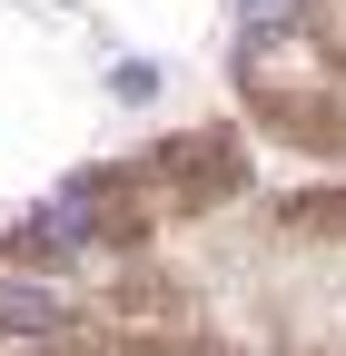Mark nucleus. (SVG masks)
Returning a JSON list of instances; mask_svg holds the SVG:
<instances>
[{
    "label": "nucleus",
    "mask_w": 346,
    "mask_h": 356,
    "mask_svg": "<svg viewBox=\"0 0 346 356\" xmlns=\"http://www.w3.org/2000/svg\"><path fill=\"white\" fill-rule=\"evenodd\" d=\"M0 337H69V307L30 277H0Z\"/></svg>",
    "instance_id": "2"
},
{
    "label": "nucleus",
    "mask_w": 346,
    "mask_h": 356,
    "mask_svg": "<svg viewBox=\"0 0 346 356\" xmlns=\"http://www.w3.org/2000/svg\"><path fill=\"white\" fill-rule=\"evenodd\" d=\"M109 89H119V99H158V70H149V60H119Z\"/></svg>",
    "instance_id": "3"
},
{
    "label": "nucleus",
    "mask_w": 346,
    "mask_h": 356,
    "mask_svg": "<svg viewBox=\"0 0 346 356\" xmlns=\"http://www.w3.org/2000/svg\"><path fill=\"white\" fill-rule=\"evenodd\" d=\"M90 238H99V188H90V178H79V188H60L50 208L20 218V257H79Z\"/></svg>",
    "instance_id": "1"
},
{
    "label": "nucleus",
    "mask_w": 346,
    "mask_h": 356,
    "mask_svg": "<svg viewBox=\"0 0 346 356\" xmlns=\"http://www.w3.org/2000/svg\"><path fill=\"white\" fill-rule=\"evenodd\" d=\"M287 10H297V0H238V20H247V30H277Z\"/></svg>",
    "instance_id": "4"
}]
</instances>
